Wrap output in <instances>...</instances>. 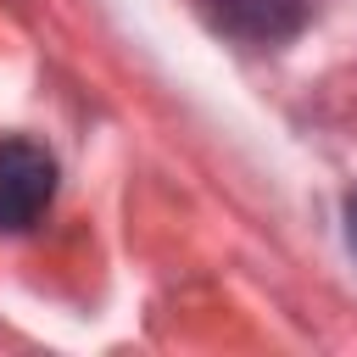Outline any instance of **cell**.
I'll list each match as a JSON object with an SVG mask.
<instances>
[{"mask_svg": "<svg viewBox=\"0 0 357 357\" xmlns=\"http://www.w3.org/2000/svg\"><path fill=\"white\" fill-rule=\"evenodd\" d=\"M56 195V162L33 139H0V229L22 234L45 218Z\"/></svg>", "mask_w": 357, "mask_h": 357, "instance_id": "6da1fadb", "label": "cell"}, {"mask_svg": "<svg viewBox=\"0 0 357 357\" xmlns=\"http://www.w3.org/2000/svg\"><path fill=\"white\" fill-rule=\"evenodd\" d=\"M201 6L223 33L245 45H279L307 22V0H201Z\"/></svg>", "mask_w": 357, "mask_h": 357, "instance_id": "7a4b0ae2", "label": "cell"}, {"mask_svg": "<svg viewBox=\"0 0 357 357\" xmlns=\"http://www.w3.org/2000/svg\"><path fill=\"white\" fill-rule=\"evenodd\" d=\"M346 245H351V257H357V190L346 195Z\"/></svg>", "mask_w": 357, "mask_h": 357, "instance_id": "3957f363", "label": "cell"}]
</instances>
